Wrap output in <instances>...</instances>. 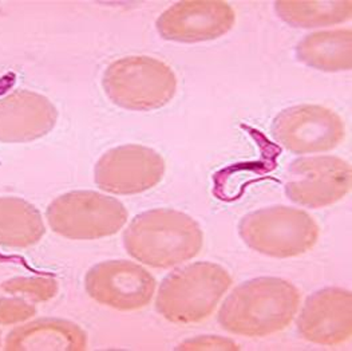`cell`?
Segmentation results:
<instances>
[{
  "label": "cell",
  "mask_w": 352,
  "mask_h": 351,
  "mask_svg": "<svg viewBox=\"0 0 352 351\" xmlns=\"http://www.w3.org/2000/svg\"><path fill=\"white\" fill-rule=\"evenodd\" d=\"M300 291L281 277H256L236 287L219 311L226 331L263 338L289 326L299 310Z\"/></svg>",
  "instance_id": "6da1fadb"
},
{
  "label": "cell",
  "mask_w": 352,
  "mask_h": 351,
  "mask_svg": "<svg viewBox=\"0 0 352 351\" xmlns=\"http://www.w3.org/2000/svg\"><path fill=\"white\" fill-rule=\"evenodd\" d=\"M127 253L145 266L166 270L196 257L204 246L199 223L189 215L157 208L137 215L124 233Z\"/></svg>",
  "instance_id": "7a4b0ae2"
},
{
  "label": "cell",
  "mask_w": 352,
  "mask_h": 351,
  "mask_svg": "<svg viewBox=\"0 0 352 351\" xmlns=\"http://www.w3.org/2000/svg\"><path fill=\"white\" fill-rule=\"evenodd\" d=\"M232 283V276L224 267L208 262L193 263L164 279L155 308L175 325H196L214 312Z\"/></svg>",
  "instance_id": "3957f363"
},
{
  "label": "cell",
  "mask_w": 352,
  "mask_h": 351,
  "mask_svg": "<svg viewBox=\"0 0 352 351\" xmlns=\"http://www.w3.org/2000/svg\"><path fill=\"white\" fill-rule=\"evenodd\" d=\"M102 85L114 105L134 111H149L166 106L175 98L177 76L166 63L135 55L113 62L103 74Z\"/></svg>",
  "instance_id": "277c9868"
},
{
  "label": "cell",
  "mask_w": 352,
  "mask_h": 351,
  "mask_svg": "<svg viewBox=\"0 0 352 351\" xmlns=\"http://www.w3.org/2000/svg\"><path fill=\"white\" fill-rule=\"evenodd\" d=\"M239 233L253 251L288 259L311 251L319 240L320 228L302 209L276 205L244 216Z\"/></svg>",
  "instance_id": "5b68a950"
},
{
  "label": "cell",
  "mask_w": 352,
  "mask_h": 351,
  "mask_svg": "<svg viewBox=\"0 0 352 351\" xmlns=\"http://www.w3.org/2000/svg\"><path fill=\"white\" fill-rule=\"evenodd\" d=\"M51 229L72 240H97L116 235L127 222L122 202L93 191L65 193L47 208Z\"/></svg>",
  "instance_id": "8992f818"
},
{
  "label": "cell",
  "mask_w": 352,
  "mask_h": 351,
  "mask_svg": "<svg viewBox=\"0 0 352 351\" xmlns=\"http://www.w3.org/2000/svg\"><path fill=\"white\" fill-rule=\"evenodd\" d=\"M271 131L276 142L295 154L332 151L346 137L344 123L333 110L309 103L280 111Z\"/></svg>",
  "instance_id": "52a82bcc"
},
{
  "label": "cell",
  "mask_w": 352,
  "mask_h": 351,
  "mask_svg": "<svg viewBox=\"0 0 352 351\" xmlns=\"http://www.w3.org/2000/svg\"><path fill=\"white\" fill-rule=\"evenodd\" d=\"M351 167L336 156L302 157L285 173L287 198L302 206L319 209L342 200L351 189Z\"/></svg>",
  "instance_id": "ba28073f"
},
{
  "label": "cell",
  "mask_w": 352,
  "mask_h": 351,
  "mask_svg": "<svg viewBox=\"0 0 352 351\" xmlns=\"http://www.w3.org/2000/svg\"><path fill=\"white\" fill-rule=\"evenodd\" d=\"M165 160L158 151L142 145H122L106 151L94 176L98 188L113 195H138L161 182Z\"/></svg>",
  "instance_id": "9c48e42d"
},
{
  "label": "cell",
  "mask_w": 352,
  "mask_h": 351,
  "mask_svg": "<svg viewBox=\"0 0 352 351\" xmlns=\"http://www.w3.org/2000/svg\"><path fill=\"white\" fill-rule=\"evenodd\" d=\"M155 286L157 281L148 270L127 260L102 262L85 277V288L94 301L120 311L146 307Z\"/></svg>",
  "instance_id": "30bf717a"
},
{
  "label": "cell",
  "mask_w": 352,
  "mask_h": 351,
  "mask_svg": "<svg viewBox=\"0 0 352 351\" xmlns=\"http://www.w3.org/2000/svg\"><path fill=\"white\" fill-rule=\"evenodd\" d=\"M236 22V12L227 1L186 0L169 7L157 19V30L166 41L197 43L219 39Z\"/></svg>",
  "instance_id": "8fae6325"
},
{
  "label": "cell",
  "mask_w": 352,
  "mask_h": 351,
  "mask_svg": "<svg viewBox=\"0 0 352 351\" xmlns=\"http://www.w3.org/2000/svg\"><path fill=\"white\" fill-rule=\"evenodd\" d=\"M300 337L322 346H339L352 335L350 291L328 287L307 298L296 321Z\"/></svg>",
  "instance_id": "7c38bea8"
},
{
  "label": "cell",
  "mask_w": 352,
  "mask_h": 351,
  "mask_svg": "<svg viewBox=\"0 0 352 351\" xmlns=\"http://www.w3.org/2000/svg\"><path fill=\"white\" fill-rule=\"evenodd\" d=\"M58 120L56 107L42 94L18 90L0 98V142H31L49 134Z\"/></svg>",
  "instance_id": "4fadbf2b"
},
{
  "label": "cell",
  "mask_w": 352,
  "mask_h": 351,
  "mask_svg": "<svg viewBox=\"0 0 352 351\" xmlns=\"http://www.w3.org/2000/svg\"><path fill=\"white\" fill-rule=\"evenodd\" d=\"M4 349L8 351L86 350L87 334L70 321L45 318L12 330L6 338Z\"/></svg>",
  "instance_id": "5bb4252c"
},
{
  "label": "cell",
  "mask_w": 352,
  "mask_h": 351,
  "mask_svg": "<svg viewBox=\"0 0 352 351\" xmlns=\"http://www.w3.org/2000/svg\"><path fill=\"white\" fill-rule=\"evenodd\" d=\"M351 51V28H339L307 35L296 47V58L320 72H349L352 67Z\"/></svg>",
  "instance_id": "9a60e30c"
},
{
  "label": "cell",
  "mask_w": 352,
  "mask_h": 351,
  "mask_svg": "<svg viewBox=\"0 0 352 351\" xmlns=\"http://www.w3.org/2000/svg\"><path fill=\"white\" fill-rule=\"evenodd\" d=\"M41 212L18 198H0V246L27 248L45 236Z\"/></svg>",
  "instance_id": "2e32d148"
},
{
  "label": "cell",
  "mask_w": 352,
  "mask_h": 351,
  "mask_svg": "<svg viewBox=\"0 0 352 351\" xmlns=\"http://www.w3.org/2000/svg\"><path fill=\"white\" fill-rule=\"evenodd\" d=\"M277 15L292 27L315 28L349 21L352 15L351 0L300 1L280 0L275 3Z\"/></svg>",
  "instance_id": "e0dca14e"
},
{
  "label": "cell",
  "mask_w": 352,
  "mask_h": 351,
  "mask_svg": "<svg viewBox=\"0 0 352 351\" xmlns=\"http://www.w3.org/2000/svg\"><path fill=\"white\" fill-rule=\"evenodd\" d=\"M1 291L34 303L49 301L58 292V281L50 276L12 277L0 286Z\"/></svg>",
  "instance_id": "ac0fdd59"
},
{
  "label": "cell",
  "mask_w": 352,
  "mask_h": 351,
  "mask_svg": "<svg viewBox=\"0 0 352 351\" xmlns=\"http://www.w3.org/2000/svg\"><path fill=\"white\" fill-rule=\"evenodd\" d=\"M36 314L34 304L25 301L22 297L0 298V325L11 326L25 322Z\"/></svg>",
  "instance_id": "d6986e66"
},
{
  "label": "cell",
  "mask_w": 352,
  "mask_h": 351,
  "mask_svg": "<svg viewBox=\"0 0 352 351\" xmlns=\"http://www.w3.org/2000/svg\"><path fill=\"white\" fill-rule=\"evenodd\" d=\"M240 346L230 339L221 337H199L196 339H189L182 342L177 350H239Z\"/></svg>",
  "instance_id": "ffe728a7"
},
{
  "label": "cell",
  "mask_w": 352,
  "mask_h": 351,
  "mask_svg": "<svg viewBox=\"0 0 352 351\" xmlns=\"http://www.w3.org/2000/svg\"><path fill=\"white\" fill-rule=\"evenodd\" d=\"M0 345H1V341H0Z\"/></svg>",
  "instance_id": "44dd1931"
}]
</instances>
